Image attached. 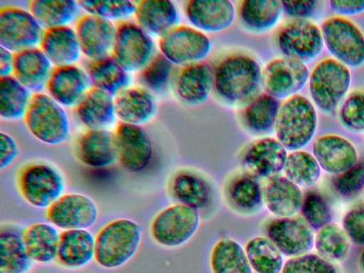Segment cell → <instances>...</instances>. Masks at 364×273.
<instances>
[{
  "label": "cell",
  "mask_w": 364,
  "mask_h": 273,
  "mask_svg": "<svg viewBox=\"0 0 364 273\" xmlns=\"http://www.w3.org/2000/svg\"><path fill=\"white\" fill-rule=\"evenodd\" d=\"M262 70L258 61L244 53L224 57L213 69L215 95L230 105H245L259 94Z\"/></svg>",
  "instance_id": "cell-1"
},
{
  "label": "cell",
  "mask_w": 364,
  "mask_h": 273,
  "mask_svg": "<svg viewBox=\"0 0 364 273\" xmlns=\"http://www.w3.org/2000/svg\"><path fill=\"white\" fill-rule=\"evenodd\" d=\"M141 235V226L134 220L121 218L109 223L95 237V260L105 269L123 266L136 252Z\"/></svg>",
  "instance_id": "cell-2"
},
{
  "label": "cell",
  "mask_w": 364,
  "mask_h": 273,
  "mask_svg": "<svg viewBox=\"0 0 364 273\" xmlns=\"http://www.w3.org/2000/svg\"><path fill=\"white\" fill-rule=\"evenodd\" d=\"M316 127L313 104L304 96L295 95L280 106L274 126L276 139L287 150L298 151L310 142Z\"/></svg>",
  "instance_id": "cell-3"
},
{
  "label": "cell",
  "mask_w": 364,
  "mask_h": 273,
  "mask_svg": "<svg viewBox=\"0 0 364 273\" xmlns=\"http://www.w3.org/2000/svg\"><path fill=\"white\" fill-rule=\"evenodd\" d=\"M29 132L48 145L65 142L70 134V121L66 109L46 92L33 94L23 117Z\"/></svg>",
  "instance_id": "cell-4"
},
{
  "label": "cell",
  "mask_w": 364,
  "mask_h": 273,
  "mask_svg": "<svg viewBox=\"0 0 364 273\" xmlns=\"http://www.w3.org/2000/svg\"><path fill=\"white\" fill-rule=\"evenodd\" d=\"M350 82L348 67L336 59L327 58L318 63L310 75V95L321 111L331 114L346 96Z\"/></svg>",
  "instance_id": "cell-5"
},
{
  "label": "cell",
  "mask_w": 364,
  "mask_h": 273,
  "mask_svg": "<svg viewBox=\"0 0 364 273\" xmlns=\"http://www.w3.org/2000/svg\"><path fill=\"white\" fill-rule=\"evenodd\" d=\"M18 184L23 198L38 208H48L63 196L65 189L62 174L46 163H33L23 168Z\"/></svg>",
  "instance_id": "cell-6"
},
{
  "label": "cell",
  "mask_w": 364,
  "mask_h": 273,
  "mask_svg": "<svg viewBox=\"0 0 364 273\" xmlns=\"http://www.w3.org/2000/svg\"><path fill=\"white\" fill-rule=\"evenodd\" d=\"M323 42L336 60L351 68L364 63V35L350 21L331 17L321 26Z\"/></svg>",
  "instance_id": "cell-7"
},
{
  "label": "cell",
  "mask_w": 364,
  "mask_h": 273,
  "mask_svg": "<svg viewBox=\"0 0 364 273\" xmlns=\"http://www.w3.org/2000/svg\"><path fill=\"white\" fill-rule=\"evenodd\" d=\"M156 55L152 36L131 20L117 25L112 57L129 73L140 71Z\"/></svg>",
  "instance_id": "cell-8"
},
{
  "label": "cell",
  "mask_w": 364,
  "mask_h": 273,
  "mask_svg": "<svg viewBox=\"0 0 364 273\" xmlns=\"http://www.w3.org/2000/svg\"><path fill=\"white\" fill-rule=\"evenodd\" d=\"M200 224L198 210L176 204L161 211L153 220L151 234L159 245L167 247L181 246L188 241Z\"/></svg>",
  "instance_id": "cell-9"
},
{
  "label": "cell",
  "mask_w": 364,
  "mask_h": 273,
  "mask_svg": "<svg viewBox=\"0 0 364 273\" xmlns=\"http://www.w3.org/2000/svg\"><path fill=\"white\" fill-rule=\"evenodd\" d=\"M44 31L29 10L16 6L0 10V46L14 53L39 47Z\"/></svg>",
  "instance_id": "cell-10"
},
{
  "label": "cell",
  "mask_w": 364,
  "mask_h": 273,
  "mask_svg": "<svg viewBox=\"0 0 364 273\" xmlns=\"http://www.w3.org/2000/svg\"><path fill=\"white\" fill-rule=\"evenodd\" d=\"M161 53L172 64L186 66L202 61L209 53V38L194 27L176 25L158 42Z\"/></svg>",
  "instance_id": "cell-11"
},
{
  "label": "cell",
  "mask_w": 364,
  "mask_h": 273,
  "mask_svg": "<svg viewBox=\"0 0 364 273\" xmlns=\"http://www.w3.org/2000/svg\"><path fill=\"white\" fill-rule=\"evenodd\" d=\"M323 43L321 29L307 19H294L286 23L276 36L277 46L284 57L304 63L321 53Z\"/></svg>",
  "instance_id": "cell-12"
},
{
  "label": "cell",
  "mask_w": 364,
  "mask_h": 273,
  "mask_svg": "<svg viewBox=\"0 0 364 273\" xmlns=\"http://www.w3.org/2000/svg\"><path fill=\"white\" fill-rule=\"evenodd\" d=\"M308 78L309 70L304 63L284 56L269 61L262 70L264 88L277 100L296 95Z\"/></svg>",
  "instance_id": "cell-13"
},
{
  "label": "cell",
  "mask_w": 364,
  "mask_h": 273,
  "mask_svg": "<svg viewBox=\"0 0 364 273\" xmlns=\"http://www.w3.org/2000/svg\"><path fill=\"white\" fill-rule=\"evenodd\" d=\"M265 235L287 257L306 254L314 245L311 228L304 219L299 217L270 220L265 225Z\"/></svg>",
  "instance_id": "cell-14"
},
{
  "label": "cell",
  "mask_w": 364,
  "mask_h": 273,
  "mask_svg": "<svg viewBox=\"0 0 364 273\" xmlns=\"http://www.w3.org/2000/svg\"><path fill=\"white\" fill-rule=\"evenodd\" d=\"M117 159L129 171L146 169L153 156V145L146 130L139 125L119 122L114 131Z\"/></svg>",
  "instance_id": "cell-15"
},
{
  "label": "cell",
  "mask_w": 364,
  "mask_h": 273,
  "mask_svg": "<svg viewBox=\"0 0 364 273\" xmlns=\"http://www.w3.org/2000/svg\"><path fill=\"white\" fill-rule=\"evenodd\" d=\"M46 216L52 225L64 230L87 229L96 223L98 209L90 197L68 193L47 208Z\"/></svg>",
  "instance_id": "cell-16"
},
{
  "label": "cell",
  "mask_w": 364,
  "mask_h": 273,
  "mask_svg": "<svg viewBox=\"0 0 364 273\" xmlns=\"http://www.w3.org/2000/svg\"><path fill=\"white\" fill-rule=\"evenodd\" d=\"M75 29L82 53L90 61L112 55L117 32L114 23L85 14L77 19Z\"/></svg>",
  "instance_id": "cell-17"
},
{
  "label": "cell",
  "mask_w": 364,
  "mask_h": 273,
  "mask_svg": "<svg viewBox=\"0 0 364 273\" xmlns=\"http://www.w3.org/2000/svg\"><path fill=\"white\" fill-rule=\"evenodd\" d=\"M91 88L86 69L75 64L55 67L46 92L65 109L75 108Z\"/></svg>",
  "instance_id": "cell-18"
},
{
  "label": "cell",
  "mask_w": 364,
  "mask_h": 273,
  "mask_svg": "<svg viewBox=\"0 0 364 273\" xmlns=\"http://www.w3.org/2000/svg\"><path fill=\"white\" fill-rule=\"evenodd\" d=\"M287 156V149L277 139L264 137L245 149L242 163L246 171L259 179L269 180L283 171Z\"/></svg>",
  "instance_id": "cell-19"
},
{
  "label": "cell",
  "mask_w": 364,
  "mask_h": 273,
  "mask_svg": "<svg viewBox=\"0 0 364 273\" xmlns=\"http://www.w3.org/2000/svg\"><path fill=\"white\" fill-rule=\"evenodd\" d=\"M188 21L203 32H220L228 28L235 17L232 3L228 0H189L184 5Z\"/></svg>",
  "instance_id": "cell-20"
},
{
  "label": "cell",
  "mask_w": 364,
  "mask_h": 273,
  "mask_svg": "<svg viewBox=\"0 0 364 273\" xmlns=\"http://www.w3.org/2000/svg\"><path fill=\"white\" fill-rule=\"evenodd\" d=\"M313 156L325 171L342 173L357 164L355 146L345 138L337 135H325L314 140Z\"/></svg>",
  "instance_id": "cell-21"
},
{
  "label": "cell",
  "mask_w": 364,
  "mask_h": 273,
  "mask_svg": "<svg viewBox=\"0 0 364 273\" xmlns=\"http://www.w3.org/2000/svg\"><path fill=\"white\" fill-rule=\"evenodd\" d=\"M54 68L39 47L14 53L13 76L33 94L46 91Z\"/></svg>",
  "instance_id": "cell-22"
},
{
  "label": "cell",
  "mask_w": 364,
  "mask_h": 273,
  "mask_svg": "<svg viewBox=\"0 0 364 273\" xmlns=\"http://www.w3.org/2000/svg\"><path fill=\"white\" fill-rule=\"evenodd\" d=\"M174 87L183 102L191 105L203 103L213 87V70L204 61L183 66L176 76Z\"/></svg>",
  "instance_id": "cell-23"
},
{
  "label": "cell",
  "mask_w": 364,
  "mask_h": 273,
  "mask_svg": "<svg viewBox=\"0 0 364 273\" xmlns=\"http://www.w3.org/2000/svg\"><path fill=\"white\" fill-rule=\"evenodd\" d=\"M76 152L79 160L92 168H105L117 159L114 132L109 129H87L80 135Z\"/></svg>",
  "instance_id": "cell-24"
},
{
  "label": "cell",
  "mask_w": 364,
  "mask_h": 273,
  "mask_svg": "<svg viewBox=\"0 0 364 273\" xmlns=\"http://www.w3.org/2000/svg\"><path fill=\"white\" fill-rule=\"evenodd\" d=\"M117 118L120 122L142 126L156 114L154 95L141 86H130L114 97Z\"/></svg>",
  "instance_id": "cell-25"
},
{
  "label": "cell",
  "mask_w": 364,
  "mask_h": 273,
  "mask_svg": "<svg viewBox=\"0 0 364 273\" xmlns=\"http://www.w3.org/2000/svg\"><path fill=\"white\" fill-rule=\"evenodd\" d=\"M169 191L179 203L196 210L207 208L213 196L212 186L206 178L188 169L178 171L171 177Z\"/></svg>",
  "instance_id": "cell-26"
},
{
  "label": "cell",
  "mask_w": 364,
  "mask_h": 273,
  "mask_svg": "<svg viewBox=\"0 0 364 273\" xmlns=\"http://www.w3.org/2000/svg\"><path fill=\"white\" fill-rule=\"evenodd\" d=\"M39 48L54 67L75 65L82 55L77 33L71 26L46 29Z\"/></svg>",
  "instance_id": "cell-27"
},
{
  "label": "cell",
  "mask_w": 364,
  "mask_h": 273,
  "mask_svg": "<svg viewBox=\"0 0 364 273\" xmlns=\"http://www.w3.org/2000/svg\"><path fill=\"white\" fill-rule=\"evenodd\" d=\"M225 197L234 210L245 215L258 212L264 203L259 180L247 171L230 178L225 186Z\"/></svg>",
  "instance_id": "cell-28"
},
{
  "label": "cell",
  "mask_w": 364,
  "mask_h": 273,
  "mask_svg": "<svg viewBox=\"0 0 364 273\" xmlns=\"http://www.w3.org/2000/svg\"><path fill=\"white\" fill-rule=\"evenodd\" d=\"M75 112L87 129H108L117 119L114 97L93 87L76 106Z\"/></svg>",
  "instance_id": "cell-29"
},
{
  "label": "cell",
  "mask_w": 364,
  "mask_h": 273,
  "mask_svg": "<svg viewBox=\"0 0 364 273\" xmlns=\"http://www.w3.org/2000/svg\"><path fill=\"white\" fill-rule=\"evenodd\" d=\"M262 191L264 203L277 218L292 217L301 210V189L286 176H277L269 179Z\"/></svg>",
  "instance_id": "cell-30"
},
{
  "label": "cell",
  "mask_w": 364,
  "mask_h": 273,
  "mask_svg": "<svg viewBox=\"0 0 364 273\" xmlns=\"http://www.w3.org/2000/svg\"><path fill=\"white\" fill-rule=\"evenodd\" d=\"M135 21L146 32L161 37L177 25L178 12L169 0H142L136 2Z\"/></svg>",
  "instance_id": "cell-31"
},
{
  "label": "cell",
  "mask_w": 364,
  "mask_h": 273,
  "mask_svg": "<svg viewBox=\"0 0 364 273\" xmlns=\"http://www.w3.org/2000/svg\"><path fill=\"white\" fill-rule=\"evenodd\" d=\"M95 237L87 229L67 230L60 233L56 258L68 268L86 266L95 257Z\"/></svg>",
  "instance_id": "cell-32"
},
{
  "label": "cell",
  "mask_w": 364,
  "mask_h": 273,
  "mask_svg": "<svg viewBox=\"0 0 364 273\" xmlns=\"http://www.w3.org/2000/svg\"><path fill=\"white\" fill-rule=\"evenodd\" d=\"M92 87L116 97L130 87L131 75L113 57L90 61L86 68Z\"/></svg>",
  "instance_id": "cell-33"
},
{
  "label": "cell",
  "mask_w": 364,
  "mask_h": 273,
  "mask_svg": "<svg viewBox=\"0 0 364 273\" xmlns=\"http://www.w3.org/2000/svg\"><path fill=\"white\" fill-rule=\"evenodd\" d=\"M280 106L279 100L267 92L258 94L244 105L242 124L253 134H267L274 129Z\"/></svg>",
  "instance_id": "cell-34"
},
{
  "label": "cell",
  "mask_w": 364,
  "mask_h": 273,
  "mask_svg": "<svg viewBox=\"0 0 364 273\" xmlns=\"http://www.w3.org/2000/svg\"><path fill=\"white\" fill-rule=\"evenodd\" d=\"M28 10L46 29L57 28L77 21L81 10L78 1L72 0H33Z\"/></svg>",
  "instance_id": "cell-35"
},
{
  "label": "cell",
  "mask_w": 364,
  "mask_h": 273,
  "mask_svg": "<svg viewBox=\"0 0 364 273\" xmlns=\"http://www.w3.org/2000/svg\"><path fill=\"white\" fill-rule=\"evenodd\" d=\"M282 11V1L275 0H244L237 6L238 17L243 26L257 33L271 29Z\"/></svg>",
  "instance_id": "cell-36"
},
{
  "label": "cell",
  "mask_w": 364,
  "mask_h": 273,
  "mask_svg": "<svg viewBox=\"0 0 364 273\" xmlns=\"http://www.w3.org/2000/svg\"><path fill=\"white\" fill-rule=\"evenodd\" d=\"M33 260L23 240V233L14 228L0 232V273H27Z\"/></svg>",
  "instance_id": "cell-37"
},
{
  "label": "cell",
  "mask_w": 364,
  "mask_h": 273,
  "mask_svg": "<svg viewBox=\"0 0 364 273\" xmlns=\"http://www.w3.org/2000/svg\"><path fill=\"white\" fill-rule=\"evenodd\" d=\"M60 235L53 225L38 223L28 227L23 232V240L33 262L53 261L57 257Z\"/></svg>",
  "instance_id": "cell-38"
},
{
  "label": "cell",
  "mask_w": 364,
  "mask_h": 273,
  "mask_svg": "<svg viewBox=\"0 0 364 273\" xmlns=\"http://www.w3.org/2000/svg\"><path fill=\"white\" fill-rule=\"evenodd\" d=\"M33 94L14 76L0 78V117L6 121L23 119Z\"/></svg>",
  "instance_id": "cell-39"
},
{
  "label": "cell",
  "mask_w": 364,
  "mask_h": 273,
  "mask_svg": "<svg viewBox=\"0 0 364 273\" xmlns=\"http://www.w3.org/2000/svg\"><path fill=\"white\" fill-rule=\"evenodd\" d=\"M210 267L213 273H253L245 251L230 238H223L215 245Z\"/></svg>",
  "instance_id": "cell-40"
},
{
  "label": "cell",
  "mask_w": 364,
  "mask_h": 273,
  "mask_svg": "<svg viewBox=\"0 0 364 273\" xmlns=\"http://www.w3.org/2000/svg\"><path fill=\"white\" fill-rule=\"evenodd\" d=\"M252 269L257 273H280L284 266L282 254L267 237H256L245 246Z\"/></svg>",
  "instance_id": "cell-41"
},
{
  "label": "cell",
  "mask_w": 364,
  "mask_h": 273,
  "mask_svg": "<svg viewBox=\"0 0 364 273\" xmlns=\"http://www.w3.org/2000/svg\"><path fill=\"white\" fill-rule=\"evenodd\" d=\"M285 176L299 187L315 184L321 174L320 166L315 157L304 151H294L287 158L284 167Z\"/></svg>",
  "instance_id": "cell-42"
},
{
  "label": "cell",
  "mask_w": 364,
  "mask_h": 273,
  "mask_svg": "<svg viewBox=\"0 0 364 273\" xmlns=\"http://www.w3.org/2000/svg\"><path fill=\"white\" fill-rule=\"evenodd\" d=\"M348 238L338 225L330 223L318 230L314 245L318 255L331 262H340L348 255L350 247Z\"/></svg>",
  "instance_id": "cell-43"
},
{
  "label": "cell",
  "mask_w": 364,
  "mask_h": 273,
  "mask_svg": "<svg viewBox=\"0 0 364 273\" xmlns=\"http://www.w3.org/2000/svg\"><path fill=\"white\" fill-rule=\"evenodd\" d=\"M173 65L161 53L154 58L137 73L136 79L139 86L153 94L166 91L169 85Z\"/></svg>",
  "instance_id": "cell-44"
},
{
  "label": "cell",
  "mask_w": 364,
  "mask_h": 273,
  "mask_svg": "<svg viewBox=\"0 0 364 273\" xmlns=\"http://www.w3.org/2000/svg\"><path fill=\"white\" fill-rule=\"evenodd\" d=\"M135 1H79L81 10L107 21L122 23L130 20L136 9Z\"/></svg>",
  "instance_id": "cell-45"
},
{
  "label": "cell",
  "mask_w": 364,
  "mask_h": 273,
  "mask_svg": "<svg viewBox=\"0 0 364 273\" xmlns=\"http://www.w3.org/2000/svg\"><path fill=\"white\" fill-rule=\"evenodd\" d=\"M301 211L304 220L315 230H320L330 223L332 217L328 201L316 191H310L305 195Z\"/></svg>",
  "instance_id": "cell-46"
},
{
  "label": "cell",
  "mask_w": 364,
  "mask_h": 273,
  "mask_svg": "<svg viewBox=\"0 0 364 273\" xmlns=\"http://www.w3.org/2000/svg\"><path fill=\"white\" fill-rule=\"evenodd\" d=\"M338 118L350 132H364V92L354 91L347 96L339 108Z\"/></svg>",
  "instance_id": "cell-47"
},
{
  "label": "cell",
  "mask_w": 364,
  "mask_h": 273,
  "mask_svg": "<svg viewBox=\"0 0 364 273\" xmlns=\"http://www.w3.org/2000/svg\"><path fill=\"white\" fill-rule=\"evenodd\" d=\"M282 273H339L331 261L316 253L291 257L284 264Z\"/></svg>",
  "instance_id": "cell-48"
},
{
  "label": "cell",
  "mask_w": 364,
  "mask_h": 273,
  "mask_svg": "<svg viewBox=\"0 0 364 273\" xmlns=\"http://www.w3.org/2000/svg\"><path fill=\"white\" fill-rule=\"evenodd\" d=\"M336 191L343 196H351L364 187V164H356L338 174L333 181Z\"/></svg>",
  "instance_id": "cell-49"
},
{
  "label": "cell",
  "mask_w": 364,
  "mask_h": 273,
  "mask_svg": "<svg viewBox=\"0 0 364 273\" xmlns=\"http://www.w3.org/2000/svg\"><path fill=\"white\" fill-rule=\"evenodd\" d=\"M343 228L355 243L364 244V203L355 205L347 212L343 220Z\"/></svg>",
  "instance_id": "cell-50"
},
{
  "label": "cell",
  "mask_w": 364,
  "mask_h": 273,
  "mask_svg": "<svg viewBox=\"0 0 364 273\" xmlns=\"http://www.w3.org/2000/svg\"><path fill=\"white\" fill-rule=\"evenodd\" d=\"M317 1H282L283 11L294 19L306 20L311 17L318 7Z\"/></svg>",
  "instance_id": "cell-51"
},
{
  "label": "cell",
  "mask_w": 364,
  "mask_h": 273,
  "mask_svg": "<svg viewBox=\"0 0 364 273\" xmlns=\"http://www.w3.org/2000/svg\"><path fill=\"white\" fill-rule=\"evenodd\" d=\"M18 154L16 141L9 134L0 133V168L4 169L11 165Z\"/></svg>",
  "instance_id": "cell-52"
},
{
  "label": "cell",
  "mask_w": 364,
  "mask_h": 273,
  "mask_svg": "<svg viewBox=\"0 0 364 273\" xmlns=\"http://www.w3.org/2000/svg\"><path fill=\"white\" fill-rule=\"evenodd\" d=\"M329 4L331 9L341 16H351L364 11V0H334Z\"/></svg>",
  "instance_id": "cell-53"
},
{
  "label": "cell",
  "mask_w": 364,
  "mask_h": 273,
  "mask_svg": "<svg viewBox=\"0 0 364 273\" xmlns=\"http://www.w3.org/2000/svg\"><path fill=\"white\" fill-rule=\"evenodd\" d=\"M14 53L0 46V76L13 75Z\"/></svg>",
  "instance_id": "cell-54"
},
{
  "label": "cell",
  "mask_w": 364,
  "mask_h": 273,
  "mask_svg": "<svg viewBox=\"0 0 364 273\" xmlns=\"http://www.w3.org/2000/svg\"><path fill=\"white\" fill-rule=\"evenodd\" d=\"M360 268L362 273H364V250H363L359 260Z\"/></svg>",
  "instance_id": "cell-55"
},
{
  "label": "cell",
  "mask_w": 364,
  "mask_h": 273,
  "mask_svg": "<svg viewBox=\"0 0 364 273\" xmlns=\"http://www.w3.org/2000/svg\"><path fill=\"white\" fill-rule=\"evenodd\" d=\"M364 188V187H363Z\"/></svg>",
  "instance_id": "cell-56"
}]
</instances>
